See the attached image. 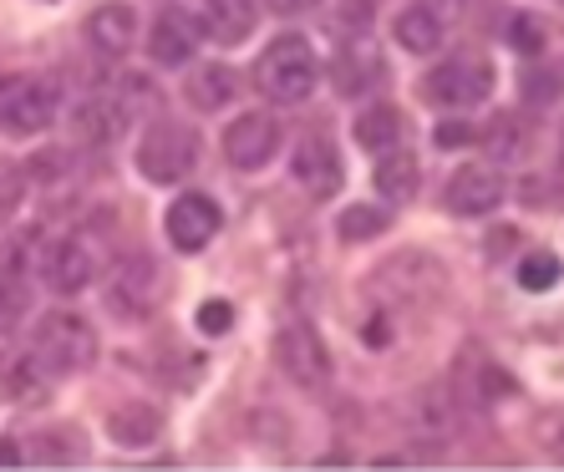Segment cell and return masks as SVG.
<instances>
[{
	"mask_svg": "<svg viewBox=\"0 0 564 472\" xmlns=\"http://www.w3.org/2000/svg\"><path fill=\"white\" fill-rule=\"evenodd\" d=\"M315 77H321V66H315V52L305 36H275L254 56V92L270 97L280 107H295L315 92Z\"/></svg>",
	"mask_w": 564,
	"mask_h": 472,
	"instance_id": "1",
	"label": "cell"
},
{
	"mask_svg": "<svg viewBox=\"0 0 564 472\" xmlns=\"http://www.w3.org/2000/svg\"><path fill=\"white\" fill-rule=\"evenodd\" d=\"M36 355L52 376H82L97 366V330L77 310H46L36 320Z\"/></svg>",
	"mask_w": 564,
	"mask_h": 472,
	"instance_id": "2",
	"label": "cell"
},
{
	"mask_svg": "<svg viewBox=\"0 0 564 472\" xmlns=\"http://www.w3.org/2000/svg\"><path fill=\"white\" fill-rule=\"evenodd\" d=\"M56 118V87L36 72H11L0 77V132L31 138V132L52 128Z\"/></svg>",
	"mask_w": 564,
	"mask_h": 472,
	"instance_id": "3",
	"label": "cell"
},
{
	"mask_svg": "<svg viewBox=\"0 0 564 472\" xmlns=\"http://www.w3.org/2000/svg\"><path fill=\"white\" fill-rule=\"evenodd\" d=\"M422 92H427V102L433 107H478L488 92H494V62L478 56V52L447 56L443 66L427 72Z\"/></svg>",
	"mask_w": 564,
	"mask_h": 472,
	"instance_id": "4",
	"label": "cell"
},
{
	"mask_svg": "<svg viewBox=\"0 0 564 472\" xmlns=\"http://www.w3.org/2000/svg\"><path fill=\"white\" fill-rule=\"evenodd\" d=\"M194 163H198V132L178 128V122H158L138 143V168H143L148 184H178Z\"/></svg>",
	"mask_w": 564,
	"mask_h": 472,
	"instance_id": "5",
	"label": "cell"
},
{
	"mask_svg": "<svg viewBox=\"0 0 564 472\" xmlns=\"http://www.w3.org/2000/svg\"><path fill=\"white\" fill-rule=\"evenodd\" d=\"M219 229H224V213L209 194H178L173 198V209L163 213V234H169V244L178 254L209 250Z\"/></svg>",
	"mask_w": 564,
	"mask_h": 472,
	"instance_id": "6",
	"label": "cell"
},
{
	"mask_svg": "<svg viewBox=\"0 0 564 472\" xmlns=\"http://www.w3.org/2000/svg\"><path fill=\"white\" fill-rule=\"evenodd\" d=\"M275 366L285 371V381L315 392V386H326L330 381V351L311 326H285L275 336Z\"/></svg>",
	"mask_w": 564,
	"mask_h": 472,
	"instance_id": "7",
	"label": "cell"
},
{
	"mask_svg": "<svg viewBox=\"0 0 564 472\" xmlns=\"http://www.w3.org/2000/svg\"><path fill=\"white\" fill-rule=\"evenodd\" d=\"M280 147V122L270 112H239L229 128H224V157L235 163L239 173L264 168Z\"/></svg>",
	"mask_w": 564,
	"mask_h": 472,
	"instance_id": "8",
	"label": "cell"
},
{
	"mask_svg": "<svg viewBox=\"0 0 564 472\" xmlns=\"http://www.w3.org/2000/svg\"><path fill=\"white\" fill-rule=\"evenodd\" d=\"M290 173H295V184L305 188L311 198H336L341 194V153L330 143L326 132H305L301 143H295V157H290Z\"/></svg>",
	"mask_w": 564,
	"mask_h": 472,
	"instance_id": "9",
	"label": "cell"
},
{
	"mask_svg": "<svg viewBox=\"0 0 564 472\" xmlns=\"http://www.w3.org/2000/svg\"><path fill=\"white\" fill-rule=\"evenodd\" d=\"M97 250L87 234H62L46 250V260H41V275H46V285L56 289V295H82V289L97 279Z\"/></svg>",
	"mask_w": 564,
	"mask_h": 472,
	"instance_id": "10",
	"label": "cell"
},
{
	"mask_svg": "<svg viewBox=\"0 0 564 472\" xmlns=\"http://www.w3.org/2000/svg\"><path fill=\"white\" fill-rule=\"evenodd\" d=\"M52 396V381H46V361L36 355V345H0V402H15V407H41Z\"/></svg>",
	"mask_w": 564,
	"mask_h": 472,
	"instance_id": "11",
	"label": "cell"
},
{
	"mask_svg": "<svg viewBox=\"0 0 564 472\" xmlns=\"http://www.w3.org/2000/svg\"><path fill=\"white\" fill-rule=\"evenodd\" d=\"M503 204V173L488 168V163H463L447 184V209L458 219H484Z\"/></svg>",
	"mask_w": 564,
	"mask_h": 472,
	"instance_id": "12",
	"label": "cell"
},
{
	"mask_svg": "<svg viewBox=\"0 0 564 472\" xmlns=\"http://www.w3.org/2000/svg\"><path fill=\"white\" fill-rule=\"evenodd\" d=\"M198 36H204V21L169 6L148 31V56H153V66H188L198 52Z\"/></svg>",
	"mask_w": 564,
	"mask_h": 472,
	"instance_id": "13",
	"label": "cell"
},
{
	"mask_svg": "<svg viewBox=\"0 0 564 472\" xmlns=\"http://www.w3.org/2000/svg\"><path fill=\"white\" fill-rule=\"evenodd\" d=\"M158 300V285H153V270L148 260H128L118 264V275H112V289H107V310L118 315V320H143Z\"/></svg>",
	"mask_w": 564,
	"mask_h": 472,
	"instance_id": "14",
	"label": "cell"
},
{
	"mask_svg": "<svg viewBox=\"0 0 564 472\" xmlns=\"http://www.w3.org/2000/svg\"><path fill=\"white\" fill-rule=\"evenodd\" d=\"M239 72L224 62H198V72L184 81V102L194 107V112H224V107H235L239 97Z\"/></svg>",
	"mask_w": 564,
	"mask_h": 472,
	"instance_id": "15",
	"label": "cell"
},
{
	"mask_svg": "<svg viewBox=\"0 0 564 472\" xmlns=\"http://www.w3.org/2000/svg\"><path fill=\"white\" fill-rule=\"evenodd\" d=\"M87 41H93L102 56H128L132 41H138V15H132V6H122V0L97 6V11L87 15Z\"/></svg>",
	"mask_w": 564,
	"mask_h": 472,
	"instance_id": "16",
	"label": "cell"
},
{
	"mask_svg": "<svg viewBox=\"0 0 564 472\" xmlns=\"http://www.w3.org/2000/svg\"><path fill=\"white\" fill-rule=\"evenodd\" d=\"M330 81H336V92L341 97H361L371 92L381 81V56L371 41H351V46H341V56H336V66H330Z\"/></svg>",
	"mask_w": 564,
	"mask_h": 472,
	"instance_id": "17",
	"label": "cell"
},
{
	"mask_svg": "<svg viewBox=\"0 0 564 472\" xmlns=\"http://www.w3.org/2000/svg\"><path fill=\"white\" fill-rule=\"evenodd\" d=\"M392 41L412 56L437 52V46H443V15H437L433 6H402L392 21Z\"/></svg>",
	"mask_w": 564,
	"mask_h": 472,
	"instance_id": "18",
	"label": "cell"
},
{
	"mask_svg": "<svg viewBox=\"0 0 564 472\" xmlns=\"http://www.w3.org/2000/svg\"><path fill=\"white\" fill-rule=\"evenodd\" d=\"M158 432H163V411L148 407V402H128V407H118L112 417H107V437L118 447H153Z\"/></svg>",
	"mask_w": 564,
	"mask_h": 472,
	"instance_id": "19",
	"label": "cell"
},
{
	"mask_svg": "<svg viewBox=\"0 0 564 472\" xmlns=\"http://www.w3.org/2000/svg\"><path fill=\"white\" fill-rule=\"evenodd\" d=\"M402 128H408V122H402V112H397L392 102H377V107H367V112H361V118H356V143L367 147V153H392V147H402Z\"/></svg>",
	"mask_w": 564,
	"mask_h": 472,
	"instance_id": "20",
	"label": "cell"
},
{
	"mask_svg": "<svg viewBox=\"0 0 564 472\" xmlns=\"http://www.w3.org/2000/svg\"><path fill=\"white\" fill-rule=\"evenodd\" d=\"M417 184H422V168H417V157L402 147V153H381L377 163V194L387 198V204H412L417 198Z\"/></svg>",
	"mask_w": 564,
	"mask_h": 472,
	"instance_id": "21",
	"label": "cell"
},
{
	"mask_svg": "<svg viewBox=\"0 0 564 472\" xmlns=\"http://www.w3.org/2000/svg\"><path fill=\"white\" fill-rule=\"evenodd\" d=\"M72 128H77V143H87V147L118 143V132H122V107L107 102V97H93V102H82L77 112H72Z\"/></svg>",
	"mask_w": 564,
	"mask_h": 472,
	"instance_id": "22",
	"label": "cell"
},
{
	"mask_svg": "<svg viewBox=\"0 0 564 472\" xmlns=\"http://www.w3.org/2000/svg\"><path fill=\"white\" fill-rule=\"evenodd\" d=\"M254 0H204V31L219 41H245L254 31Z\"/></svg>",
	"mask_w": 564,
	"mask_h": 472,
	"instance_id": "23",
	"label": "cell"
},
{
	"mask_svg": "<svg viewBox=\"0 0 564 472\" xmlns=\"http://www.w3.org/2000/svg\"><path fill=\"white\" fill-rule=\"evenodd\" d=\"M387 223H392V213L387 209H377V204H356V209H341L336 234H341L346 244H367V239L387 234Z\"/></svg>",
	"mask_w": 564,
	"mask_h": 472,
	"instance_id": "24",
	"label": "cell"
},
{
	"mask_svg": "<svg viewBox=\"0 0 564 472\" xmlns=\"http://www.w3.org/2000/svg\"><path fill=\"white\" fill-rule=\"evenodd\" d=\"M564 275V264L554 250H529L524 260H519V285L529 289V295H544V289H554Z\"/></svg>",
	"mask_w": 564,
	"mask_h": 472,
	"instance_id": "25",
	"label": "cell"
},
{
	"mask_svg": "<svg viewBox=\"0 0 564 472\" xmlns=\"http://www.w3.org/2000/svg\"><path fill=\"white\" fill-rule=\"evenodd\" d=\"M21 198H26V173H21V163L0 157V219H11L21 209Z\"/></svg>",
	"mask_w": 564,
	"mask_h": 472,
	"instance_id": "26",
	"label": "cell"
},
{
	"mask_svg": "<svg viewBox=\"0 0 564 472\" xmlns=\"http://www.w3.org/2000/svg\"><path fill=\"white\" fill-rule=\"evenodd\" d=\"M36 458L41 462H77L82 458V442L77 437H56V432H36Z\"/></svg>",
	"mask_w": 564,
	"mask_h": 472,
	"instance_id": "27",
	"label": "cell"
},
{
	"mask_svg": "<svg viewBox=\"0 0 564 472\" xmlns=\"http://www.w3.org/2000/svg\"><path fill=\"white\" fill-rule=\"evenodd\" d=\"M194 326L204 330V336H224V330L235 326V305L229 300H204L194 310Z\"/></svg>",
	"mask_w": 564,
	"mask_h": 472,
	"instance_id": "28",
	"label": "cell"
},
{
	"mask_svg": "<svg viewBox=\"0 0 564 472\" xmlns=\"http://www.w3.org/2000/svg\"><path fill=\"white\" fill-rule=\"evenodd\" d=\"M539 447H544L554 462H564V411H544V417H539Z\"/></svg>",
	"mask_w": 564,
	"mask_h": 472,
	"instance_id": "29",
	"label": "cell"
},
{
	"mask_svg": "<svg viewBox=\"0 0 564 472\" xmlns=\"http://www.w3.org/2000/svg\"><path fill=\"white\" fill-rule=\"evenodd\" d=\"M509 36H513V46H519L524 56H539V52H544V46H539V41H544V26H539L534 15H519Z\"/></svg>",
	"mask_w": 564,
	"mask_h": 472,
	"instance_id": "30",
	"label": "cell"
},
{
	"mask_svg": "<svg viewBox=\"0 0 564 472\" xmlns=\"http://www.w3.org/2000/svg\"><path fill=\"white\" fill-rule=\"evenodd\" d=\"M478 132H473V122H443V128L433 132V143L437 147H463V143H473Z\"/></svg>",
	"mask_w": 564,
	"mask_h": 472,
	"instance_id": "31",
	"label": "cell"
},
{
	"mask_svg": "<svg viewBox=\"0 0 564 472\" xmlns=\"http://www.w3.org/2000/svg\"><path fill=\"white\" fill-rule=\"evenodd\" d=\"M15 320H21V300H15L11 289L0 285V341H6V336L15 330Z\"/></svg>",
	"mask_w": 564,
	"mask_h": 472,
	"instance_id": "32",
	"label": "cell"
},
{
	"mask_svg": "<svg viewBox=\"0 0 564 472\" xmlns=\"http://www.w3.org/2000/svg\"><path fill=\"white\" fill-rule=\"evenodd\" d=\"M554 81H560L554 72H534V77L524 81V87H529V102H550V97H554Z\"/></svg>",
	"mask_w": 564,
	"mask_h": 472,
	"instance_id": "33",
	"label": "cell"
},
{
	"mask_svg": "<svg viewBox=\"0 0 564 472\" xmlns=\"http://www.w3.org/2000/svg\"><path fill=\"white\" fill-rule=\"evenodd\" d=\"M270 11H280V15H301V11H311L315 0H264Z\"/></svg>",
	"mask_w": 564,
	"mask_h": 472,
	"instance_id": "34",
	"label": "cell"
},
{
	"mask_svg": "<svg viewBox=\"0 0 564 472\" xmlns=\"http://www.w3.org/2000/svg\"><path fill=\"white\" fill-rule=\"evenodd\" d=\"M21 462H26L21 458V447H15L11 437H0V468H21Z\"/></svg>",
	"mask_w": 564,
	"mask_h": 472,
	"instance_id": "35",
	"label": "cell"
},
{
	"mask_svg": "<svg viewBox=\"0 0 564 472\" xmlns=\"http://www.w3.org/2000/svg\"><path fill=\"white\" fill-rule=\"evenodd\" d=\"M367 345H387V320H371L367 326Z\"/></svg>",
	"mask_w": 564,
	"mask_h": 472,
	"instance_id": "36",
	"label": "cell"
},
{
	"mask_svg": "<svg viewBox=\"0 0 564 472\" xmlns=\"http://www.w3.org/2000/svg\"><path fill=\"white\" fill-rule=\"evenodd\" d=\"M560 6H564V0H560Z\"/></svg>",
	"mask_w": 564,
	"mask_h": 472,
	"instance_id": "37",
	"label": "cell"
}]
</instances>
